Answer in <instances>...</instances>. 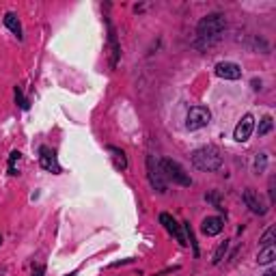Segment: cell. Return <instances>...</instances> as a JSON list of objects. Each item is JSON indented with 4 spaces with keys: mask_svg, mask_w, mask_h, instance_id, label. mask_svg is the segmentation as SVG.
Wrapping results in <instances>:
<instances>
[{
    "mask_svg": "<svg viewBox=\"0 0 276 276\" xmlns=\"http://www.w3.org/2000/svg\"><path fill=\"white\" fill-rule=\"evenodd\" d=\"M222 229H224V222H222V218H218V216H209L201 222V231L205 233L207 238H214V235L222 233Z\"/></svg>",
    "mask_w": 276,
    "mask_h": 276,
    "instance_id": "8fae6325",
    "label": "cell"
},
{
    "mask_svg": "<svg viewBox=\"0 0 276 276\" xmlns=\"http://www.w3.org/2000/svg\"><path fill=\"white\" fill-rule=\"evenodd\" d=\"M39 164H41V168L48 170V173H54V175L61 173V164H59V160H56V153L50 147L39 149Z\"/></svg>",
    "mask_w": 276,
    "mask_h": 276,
    "instance_id": "8992f818",
    "label": "cell"
},
{
    "mask_svg": "<svg viewBox=\"0 0 276 276\" xmlns=\"http://www.w3.org/2000/svg\"><path fill=\"white\" fill-rule=\"evenodd\" d=\"M67 276H76V272H71V274H67Z\"/></svg>",
    "mask_w": 276,
    "mask_h": 276,
    "instance_id": "603a6c76",
    "label": "cell"
},
{
    "mask_svg": "<svg viewBox=\"0 0 276 276\" xmlns=\"http://www.w3.org/2000/svg\"><path fill=\"white\" fill-rule=\"evenodd\" d=\"M20 156H22L20 151H13L11 156H9V173H11V175H18V168H15V164L20 162Z\"/></svg>",
    "mask_w": 276,
    "mask_h": 276,
    "instance_id": "d6986e66",
    "label": "cell"
},
{
    "mask_svg": "<svg viewBox=\"0 0 276 276\" xmlns=\"http://www.w3.org/2000/svg\"><path fill=\"white\" fill-rule=\"evenodd\" d=\"M274 240H276V229H274V226H270L259 242H261V246H274Z\"/></svg>",
    "mask_w": 276,
    "mask_h": 276,
    "instance_id": "e0dca14e",
    "label": "cell"
},
{
    "mask_svg": "<svg viewBox=\"0 0 276 276\" xmlns=\"http://www.w3.org/2000/svg\"><path fill=\"white\" fill-rule=\"evenodd\" d=\"M253 132H255V117H253V115H244V117H242L240 123L235 125L233 138H235L238 143H246Z\"/></svg>",
    "mask_w": 276,
    "mask_h": 276,
    "instance_id": "52a82bcc",
    "label": "cell"
},
{
    "mask_svg": "<svg viewBox=\"0 0 276 276\" xmlns=\"http://www.w3.org/2000/svg\"><path fill=\"white\" fill-rule=\"evenodd\" d=\"M274 259H276V248L274 246H263V250L257 257V261H259V265H270Z\"/></svg>",
    "mask_w": 276,
    "mask_h": 276,
    "instance_id": "4fadbf2b",
    "label": "cell"
},
{
    "mask_svg": "<svg viewBox=\"0 0 276 276\" xmlns=\"http://www.w3.org/2000/svg\"><path fill=\"white\" fill-rule=\"evenodd\" d=\"M147 173H149V181H151L153 188L164 194L166 192V183H164V177H162V170H160V162L153 160V156L147 158Z\"/></svg>",
    "mask_w": 276,
    "mask_h": 276,
    "instance_id": "5b68a950",
    "label": "cell"
},
{
    "mask_svg": "<svg viewBox=\"0 0 276 276\" xmlns=\"http://www.w3.org/2000/svg\"><path fill=\"white\" fill-rule=\"evenodd\" d=\"M244 203H246V207H248L253 214H259V216L267 214V207L263 205V201L259 199V194H257L253 188H246V190H244Z\"/></svg>",
    "mask_w": 276,
    "mask_h": 276,
    "instance_id": "9c48e42d",
    "label": "cell"
},
{
    "mask_svg": "<svg viewBox=\"0 0 276 276\" xmlns=\"http://www.w3.org/2000/svg\"><path fill=\"white\" fill-rule=\"evenodd\" d=\"M160 170H162V175H166L173 183H179V186H192V179H190V175L186 173V170L181 168L179 162H175V160H160Z\"/></svg>",
    "mask_w": 276,
    "mask_h": 276,
    "instance_id": "3957f363",
    "label": "cell"
},
{
    "mask_svg": "<svg viewBox=\"0 0 276 276\" xmlns=\"http://www.w3.org/2000/svg\"><path fill=\"white\" fill-rule=\"evenodd\" d=\"M110 153H112V162H115V166L119 170H125L127 168V160H125V153L117 149V147H110Z\"/></svg>",
    "mask_w": 276,
    "mask_h": 276,
    "instance_id": "5bb4252c",
    "label": "cell"
},
{
    "mask_svg": "<svg viewBox=\"0 0 276 276\" xmlns=\"http://www.w3.org/2000/svg\"><path fill=\"white\" fill-rule=\"evenodd\" d=\"M263 276H276V270H274V267H270V270H267Z\"/></svg>",
    "mask_w": 276,
    "mask_h": 276,
    "instance_id": "7402d4cb",
    "label": "cell"
},
{
    "mask_svg": "<svg viewBox=\"0 0 276 276\" xmlns=\"http://www.w3.org/2000/svg\"><path fill=\"white\" fill-rule=\"evenodd\" d=\"M272 127H274V121H272V117H270V115L263 117L261 121H259V136H265L267 132H272Z\"/></svg>",
    "mask_w": 276,
    "mask_h": 276,
    "instance_id": "2e32d148",
    "label": "cell"
},
{
    "mask_svg": "<svg viewBox=\"0 0 276 276\" xmlns=\"http://www.w3.org/2000/svg\"><path fill=\"white\" fill-rule=\"evenodd\" d=\"M32 276H43V267H41V265H37L35 270H32Z\"/></svg>",
    "mask_w": 276,
    "mask_h": 276,
    "instance_id": "44dd1931",
    "label": "cell"
},
{
    "mask_svg": "<svg viewBox=\"0 0 276 276\" xmlns=\"http://www.w3.org/2000/svg\"><path fill=\"white\" fill-rule=\"evenodd\" d=\"M224 26H226V20L222 13H209L205 15L199 26H197V37H199V45H212L216 43L220 35L224 32Z\"/></svg>",
    "mask_w": 276,
    "mask_h": 276,
    "instance_id": "6da1fadb",
    "label": "cell"
},
{
    "mask_svg": "<svg viewBox=\"0 0 276 276\" xmlns=\"http://www.w3.org/2000/svg\"><path fill=\"white\" fill-rule=\"evenodd\" d=\"M216 76L222 78V80H240L242 78V67L238 63H231V61L218 63L216 65Z\"/></svg>",
    "mask_w": 276,
    "mask_h": 276,
    "instance_id": "ba28073f",
    "label": "cell"
},
{
    "mask_svg": "<svg viewBox=\"0 0 276 276\" xmlns=\"http://www.w3.org/2000/svg\"><path fill=\"white\" fill-rule=\"evenodd\" d=\"M265 168H267V153H257V158H255V173H265Z\"/></svg>",
    "mask_w": 276,
    "mask_h": 276,
    "instance_id": "9a60e30c",
    "label": "cell"
},
{
    "mask_svg": "<svg viewBox=\"0 0 276 276\" xmlns=\"http://www.w3.org/2000/svg\"><path fill=\"white\" fill-rule=\"evenodd\" d=\"M15 100H18V104L22 106V110H28V102L24 100V95H22L20 88H15Z\"/></svg>",
    "mask_w": 276,
    "mask_h": 276,
    "instance_id": "ffe728a7",
    "label": "cell"
},
{
    "mask_svg": "<svg viewBox=\"0 0 276 276\" xmlns=\"http://www.w3.org/2000/svg\"><path fill=\"white\" fill-rule=\"evenodd\" d=\"M192 164L199 170L212 173V170H218L222 166V156H220V151H218V147L207 145V147H201L192 153Z\"/></svg>",
    "mask_w": 276,
    "mask_h": 276,
    "instance_id": "7a4b0ae2",
    "label": "cell"
},
{
    "mask_svg": "<svg viewBox=\"0 0 276 276\" xmlns=\"http://www.w3.org/2000/svg\"><path fill=\"white\" fill-rule=\"evenodd\" d=\"M5 26L9 28L13 35H18V39H22V24H20V20H18V15L15 13H5Z\"/></svg>",
    "mask_w": 276,
    "mask_h": 276,
    "instance_id": "7c38bea8",
    "label": "cell"
},
{
    "mask_svg": "<svg viewBox=\"0 0 276 276\" xmlns=\"http://www.w3.org/2000/svg\"><path fill=\"white\" fill-rule=\"evenodd\" d=\"M209 121H212V112H209V108L194 106V108H190L188 117H186V127L188 129H201V127H205Z\"/></svg>",
    "mask_w": 276,
    "mask_h": 276,
    "instance_id": "277c9868",
    "label": "cell"
},
{
    "mask_svg": "<svg viewBox=\"0 0 276 276\" xmlns=\"http://www.w3.org/2000/svg\"><path fill=\"white\" fill-rule=\"evenodd\" d=\"M160 222L164 224V229H166L170 235H175V240L179 242L181 246L188 244V242H186V238H183V233H181V229H179V224L173 220V216H170V214H160Z\"/></svg>",
    "mask_w": 276,
    "mask_h": 276,
    "instance_id": "30bf717a",
    "label": "cell"
},
{
    "mask_svg": "<svg viewBox=\"0 0 276 276\" xmlns=\"http://www.w3.org/2000/svg\"><path fill=\"white\" fill-rule=\"evenodd\" d=\"M226 248H229V242H226V240H224V242H222V244H220V246H218V250H216V253H214V259H212V263H214V265H218V263H220V261H222V257L226 255Z\"/></svg>",
    "mask_w": 276,
    "mask_h": 276,
    "instance_id": "ac0fdd59",
    "label": "cell"
},
{
    "mask_svg": "<svg viewBox=\"0 0 276 276\" xmlns=\"http://www.w3.org/2000/svg\"><path fill=\"white\" fill-rule=\"evenodd\" d=\"M0 242H3V238H0Z\"/></svg>",
    "mask_w": 276,
    "mask_h": 276,
    "instance_id": "cb8c5ba5",
    "label": "cell"
}]
</instances>
